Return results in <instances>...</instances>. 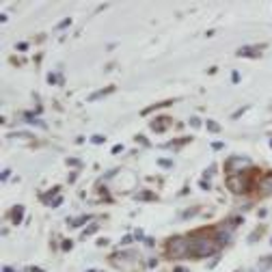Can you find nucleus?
Masks as SVG:
<instances>
[{"mask_svg":"<svg viewBox=\"0 0 272 272\" xmlns=\"http://www.w3.org/2000/svg\"><path fill=\"white\" fill-rule=\"evenodd\" d=\"M216 247H219V242H216V238L199 235V238H195L193 242H190V253H193L195 257H207V255H212Z\"/></svg>","mask_w":272,"mask_h":272,"instance_id":"nucleus-1","label":"nucleus"},{"mask_svg":"<svg viewBox=\"0 0 272 272\" xmlns=\"http://www.w3.org/2000/svg\"><path fill=\"white\" fill-rule=\"evenodd\" d=\"M167 253L169 257H188L190 255V240L181 238V235H173L167 242Z\"/></svg>","mask_w":272,"mask_h":272,"instance_id":"nucleus-2","label":"nucleus"},{"mask_svg":"<svg viewBox=\"0 0 272 272\" xmlns=\"http://www.w3.org/2000/svg\"><path fill=\"white\" fill-rule=\"evenodd\" d=\"M227 188L231 190V193L235 195H242L244 190H247V179H244V175H231L229 179H227Z\"/></svg>","mask_w":272,"mask_h":272,"instance_id":"nucleus-3","label":"nucleus"},{"mask_svg":"<svg viewBox=\"0 0 272 272\" xmlns=\"http://www.w3.org/2000/svg\"><path fill=\"white\" fill-rule=\"evenodd\" d=\"M227 167H229V171H233V175H238V173H242L244 169L251 167V160H249V158H238V156H233V158L227 160Z\"/></svg>","mask_w":272,"mask_h":272,"instance_id":"nucleus-4","label":"nucleus"},{"mask_svg":"<svg viewBox=\"0 0 272 272\" xmlns=\"http://www.w3.org/2000/svg\"><path fill=\"white\" fill-rule=\"evenodd\" d=\"M238 54H240V57H259V54H261V45H255V48H249V45H247V48H242Z\"/></svg>","mask_w":272,"mask_h":272,"instance_id":"nucleus-5","label":"nucleus"},{"mask_svg":"<svg viewBox=\"0 0 272 272\" xmlns=\"http://www.w3.org/2000/svg\"><path fill=\"white\" fill-rule=\"evenodd\" d=\"M231 238L229 229H219V233H216V242H219V247H223V244H227Z\"/></svg>","mask_w":272,"mask_h":272,"instance_id":"nucleus-6","label":"nucleus"},{"mask_svg":"<svg viewBox=\"0 0 272 272\" xmlns=\"http://www.w3.org/2000/svg\"><path fill=\"white\" fill-rule=\"evenodd\" d=\"M261 193H264V195H272V173L261 179Z\"/></svg>","mask_w":272,"mask_h":272,"instance_id":"nucleus-7","label":"nucleus"},{"mask_svg":"<svg viewBox=\"0 0 272 272\" xmlns=\"http://www.w3.org/2000/svg\"><path fill=\"white\" fill-rule=\"evenodd\" d=\"M22 214H24V207H22V205H15L13 210H11V219H13V223H22Z\"/></svg>","mask_w":272,"mask_h":272,"instance_id":"nucleus-8","label":"nucleus"},{"mask_svg":"<svg viewBox=\"0 0 272 272\" xmlns=\"http://www.w3.org/2000/svg\"><path fill=\"white\" fill-rule=\"evenodd\" d=\"M108 93H113V87H106V89H102V91H97V93H93L89 99L93 102V99H99V97H104V95H108Z\"/></svg>","mask_w":272,"mask_h":272,"instance_id":"nucleus-9","label":"nucleus"},{"mask_svg":"<svg viewBox=\"0 0 272 272\" xmlns=\"http://www.w3.org/2000/svg\"><path fill=\"white\" fill-rule=\"evenodd\" d=\"M87 221H89L87 216H83V219H76V221H71V223H69V227H83V225H85Z\"/></svg>","mask_w":272,"mask_h":272,"instance_id":"nucleus-10","label":"nucleus"},{"mask_svg":"<svg viewBox=\"0 0 272 272\" xmlns=\"http://www.w3.org/2000/svg\"><path fill=\"white\" fill-rule=\"evenodd\" d=\"M57 193H59V188H52V190H50V193H45V195H43L41 199H43V201H50V199H52L54 195H57Z\"/></svg>","mask_w":272,"mask_h":272,"instance_id":"nucleus-11","label":"nucleus"},{"mask_svg":"<svg viewBox=\"0 0 272 272\" xmlns=\"http://www.w3.org/2000/svg\"><path fill=\"white\" fill-rule=\"evenodd\" d=\"M207 128H210L212 132H219V130H221V125H219V123H214V121H207Z\"/></svg>","mask_w":272,"mask_h":272,"instance_id":"nucleus-12","label":"nucleus"},{"mask_svg":"<svg viewBox=\"0 0 272 272\" xmlns=\"http://www.w3.org/2000/svg\"><path fill=\"white\" fill-rule=\"evenodd\" d=\"M190 125H195V128H199V125H201V119H199V117H193V119H190Z\"/></svg>","mask_w":272,"mask_h":272,"instance_id":"nucleus-13","label":"nucleus"},{"mask_svg":"<svg viewBox=\"0 0 272 272\" xmlns=\"http://www.w3.org/2000/svg\"><path fill=\"white\" fill-rule=\"evenodd\" d=\"M71 24V20H69V17H67V20H63L61 24H59V29H67V26Z\"/></svg>","mask_w":272,"mask_h":272,"instance_id":"nucleus-14","label":"nucleus"},{"mask_svg":"<svg viewBox=\"0 0 272 272\" xmlns=\"http://www.w3.org/2000/svg\"><path fill=\"white\" fill-rule=\"evenodd\" d=\"M139 199H156V195H153V193H143Z\"/></svg>","mask_w":272,"mask_h":272,"instance_id":"nucleus-15","label":"nucleus"},{"mask_svg":"<svg viewBox=\"0 0 272 272\" xmlns=\"http://www.w3.org/2000/svg\"><path fill=\"white\" fill-rule=\"evenodd\" d=\"M26 48H29V43H17V45H15V50H20V52H24Z\"/></svg>","mask_w":272,"mask_h":272,"instance_id":"nucleus-16","label":"nucleus"},{"mask_svg":"<svg viewBox=\"0 0 272 272\" xmlns=\"http://www.w3.org/2000/svg\"><path fill=\"white\" fill-rule=\"evenodd\" d=\"M48 83H50V85H57V76L50 74V76H48Z\"/></svg>","mask_w":272,"mask_h":272,"instance_id":"nucleus-17","label":"nucleus"},{"mask_svg":"<svg viewBox=\"0 0 272 272\" xmlns=\"http://www.w3.org/2000/svg\"><path fill=\"white\" fill-rule=\"evenodd\" d=\"M69 249H71V242L65 240V242H63V251H69Z\"/></svg>","mask_w":272,"mask_h":272,"instance_id":"nucleus-18","label":"nucleus"},{"mask_svg":"<svg viewBox=\"0 0 272 272\" xmlns=\"http://www.w3.org/2000/svg\"><path fill=\"white\" fill-rule=\"evenodd\" d=\"M121 151H123L121 145H115V147H113V153H121Z\"/></svg>","mask_w":272,"mask_h":272,"instance_id":"nucleus-19","label":"nucleus"},{"mask_svg":"<svg viewBox=\"0 0 272 272\" xmlns=\"http://www.w3.org/2000/svg\"><path fill=\"white\" fill-rule=\"evenodd\" d=\"M171 165H173L171 160H160V167H171Z\"/></svg>","mask_w":272,"mask_h":272,"instance_id":"nucleus-20","label":"nucleus"},{"mask_svg":"<svg viewBox=\"0 0 272 272\" xmlns=\"http://www.w3.org/2000/svg\"><path fill=\"white\" fill-rule=\"evenodd\" d=\"M9 175H11V171H9V169H7V171H3V181H7V179H9Z\"/></svg>","mask_w":272,"mask_h":272,"instance_id":"nucleus-21","label":"nucleus"},{"mask_svg":"<svg viewBox=\"0 0 272 272\" xmlns=\"http://www.w3.org/2000/svg\"><path fill=\"white\" fill-rule=\"evenodd\" d=\"M244 111H247V106H244V108H240V111H238V113H235V115H233V119H238V117H240V115H242Z\"/></svg>","mask_w":272,"mask_h":272,"instance_id":"nucleus-22","label":"nucleus"},{"mask_svg":"<svg viewBox=\"0 0 272 272\" xmlns=\"http://www.w3.org/2000/svg\"><path fill=\"white\" fill-rule=\"evenodd\" d=\"M212 149H223V143H212Z\"/></svg>","mask_w":272,"mask_h":272,"instance_id":"nucleus-23","label":"nucleus"},{"mask_svg":"<svg viewBox=\"0 0 272 272\" xmlns=\"http://www.w3.org/2000/svg\"><path fill=\"white\" fill-rule=\"evenodd\" d=\"M3 272H13V268H7V266H5V268H3Z\"/></svg>","mask_w":272,"mask_h":272,"instance_id":"nucleus-24","label":"nucleus"},{"mask_svg":"<svg viewBox=\"0 0 272 272\" xmlns=\"http://www.w3.org/2000/svg\"><path fill=\"white\" fill-rule=\"evenodd\" d=\"M175 272H188V270H184V268H175Z\"/></svg>","mask_w":272,"mask_h":272,"instance_id":"nucleus-25","label":"nucleus"}]
</instances>
